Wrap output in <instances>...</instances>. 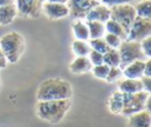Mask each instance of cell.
<instances>
[{
	"instance_id": "15",
	"label": "cell",
	"mask_w": 151,
	"mask_h": 127,
	"mask_svg": "<svg viewBox=\"0 0 151 127\" xmlns=\"http://www.w3.org/2000/svg\"><path fill=\"white\" fill-rule=\"evenodd\" d=\"M92 65L87 56H77L70 63V71L73 74H84L92 69Z\"/></svg>"
},
{
	"instance_id": "21",
	"label": "cell",
	"mask_w": 151,
	"mask_h": 127,
	"mask_svg": "<svg viewBox=\"0 0 151 127\" xmlns=\"http://www.w3.org/2000/svg\"><path fill=\"white\" fill-rule=\"evenodd\" d=\"M133 7L137 16L151 19V0H140L136 2Z\"/></svg>"
},
{
	"instance_id": "4",
	"label": "cell",
	"mask_w": 151,
	"mask_h": 127,
	"mask_svg": "<svg viewBox=\"0 0 151 127\" xmlns=\"http://www.w3.org/2000/svg\"><path fill=\"white\" fill-rule=\"evenodd\" d=\"M124 103L122 109V115L130 116L134 113L142 112L144 109L150 111V93L145 91H140L132 94H123Z\"/></svg>"
},
{
	"instance_id": "19",
	"label": "cell",
	"mask_w": 151,
	"mask_h": 127,
	"mask_svg": "<svg viewBox=\"0 0 151 127\" xmlns=\"http://www.w3.org/2000/svg\"><path fill=\"white\" fill-rule=\"evenodd\" d=\"M104 25H105V32H106V33L114 34V35L119 36L123 41L127 39V32H126V31H125L118 22H116L114 20L109 19Z\"/></svg>"
},
{
	"instance_id": "22",
	"label": "cell",
	"mask_w": 151,
	"mask_h": 127,
	"mask_svg": "<svg viewBox=\"0 0 151 127\" xmlns=\"http://www.w3.org/2000/svg\"><path fill=\"white\" fill-rule=\"evenodd\" d=\"M103 63L107 65L109 67H119L120 65V56L118 49L110 48L106 53L103 54Z\"/></svg>"
},
{
	"instance_id": "8",
	"label": "cell",
	"mask_w": 151,
	"mask_h": 127,
	"mask_svg": "<svg viewBox=\"0 0 151 127\" xmlns=\"http://www.w3.org/2000/svg\"><path fill=\"white\" fill-rule=\"evenodd\" d=\"M99 2L96 0H67L66 5L68 8V15L74 19H85L86 14Z\"/></svg>"
},
{
	"instance_id": "25",
	"label": "cell",
	"mask_w": 151,
	"mask_h": 127,
	"mask_svg": "<svg viewBox=\"0 0 151 127\" xmlns=\"http://www.w3.org/2000/svg\"><path fill=\"white\" fill-rule=\"evenodd\" d=\"M104 40L106 42V45L110 47V48H113V49H118V47L120 46L122 44V39L114 34H110V33H105L104 34Z\"/></svg>"
},
{
	"instance_id": "16",
	"label": "cell",
	"mask_w": 151,
	"mask_h": 127,
	"mask_svg": "<svg viewBox=\"0 0 151 127\" xmlns=\"http://www.w3.org/2000/svg\"><path fill=\"white\" fill-rule=\"evenodd\" d=\"M17 15H18V12L14 4L0 7V25L6 26L12 24Z\"/></svg>"
},
{
	"instance_id": "12",
	"label": "cell",
	"mask_w": 151,
	"mask_h": 127,
	"mask_svg": "<svg viewBox=\"0 0 151 127\" xmlns=\"http://www.w3.org/2000/svg\"><path fill=\"white\" fill-rule=\"evenodd\" d=\"M127 127H151L150 111H142L129 116Z\"/></svg>"
},
{
	"instance_id": "2",
	"label": "cell",
	"mask_w": 151,
	"mask_h": 127,
	"mask_svg": "<svg viewBox=\"0 0 151 127\" xmlns=\"http://www.w3.org/2000/svg\"><path fill=\"white\" fill-rule=\"evenodd\" d=\"M71 107V100H50V101H38L37 103V115L47 122L58 123L60 122Z\"/></svg>"
},
{
	"instance_id": "13",
	"label": "cell",
	"mask_w": 151,
	"mask_h": 127,
	"mask_svg": "<svg viewBox=\"0 0 151 127\" xmlns=\"http://www.w3.org/2000/svg\"><path fill=\"white\" fill-rule=\"evenodd\" d=\"M144 65H145V60H137V61L129 63L122 69L123 76L127 79H140L143 76Z\"/></svg>"
},
{
	"instance_id": "37",
	"label": "cell",
	"mask_w": 151,
	"mask_h": 127,
	"mask_svg": "<svg viewBox=\"0 0 151 127\" xmlns=\"http://www.w3.org/2000/svg\"><path fill=\"white\" fill-rule=\"evenodd\" d=\"M96 1H98V2H101V0H96Z\"/></svg>"
},
{
	"instance_id": "32",
	"label": "cell",
	"mask_w": 151,
	"mask_h": 127,
	"mask_svg": "<svg viewBox=\"0 0 151 127\" xmlns=\"http://www.w3.org/2000/svg\"><path fill=\"white\" fill-rule=\"evenodd\" d=\"M143 75H144V76H151V59H150V58L145 60Z\"/></svg>"
},
{
	"instance_id": "29",
	"label": "cell",
	"mask_w": 151,
	"mask_h": 127,
	"mask_svg": "<svg viewBox=\"0 0 151 127\" xmlns=\"http://www.w3.org/2000/svg\"><path fill=\"white\" fill-rule=\"evenodd\" d=\"M140 47L146 58L151 56V36H147L140 41Z\"/></svg>"
},
{
	"instance_id": "35",
	"label": "cell",
	"mask_w": 151,
	"mask_h": 127,
	"mask_svg": "<svg viewBox=\"0 0 151 127\" xmlns=\"http://www.w3.org/2000/svg\"><path fill=\"white\" fill-rule=\"evenodd\" d=\"M42 2H59V4H66L67 0H41Z\"/></svg>"
},
{
	"instance_id": "24",
	"label": "cell",
	"mask_w": 151,
	"mask_h": 127,
	"mask_svg": "<svg viewBox=\"0 0 151 127\" xmlns=\"http://www.w3.org/2000/svg\"><path fill=\"white\" fill-rule=\"evenodd\" d=\"M88 40H90V41H88V45H90V47H91L92 51H96V52H99V53L104 54V53H106V52L110 49V47L106 45L104 38L88 39Z\"/></svg>"
},
{
	"instance_id": "7",
	"label": "cell",
	"mask_w": 151,
	"mask_h": 127,
	"mask_svg": "<svg viewBox=\"0 0 151 127\" xmlns=\"http://www.w3.org/2000/svg\"><path fill=\"white\" fill-rule=\"evenodd\" d=\"M147 36H151V19L136 16L129 29L126 40L140 42Z\"/></svg>"
},
{
	"instance_id": "11",
	"label": "cell",
	"mask_w": 151,
	"mask_h": 127,
	"mask_svg": "<svg viewBox=\"0 0 151 127\" xmlns=\"http://www.w3.org/2000/svg\"><path fill=\"white\" fill-rule=\"evenodd\" d=\"M109 19H110V7L101 2L94 6L85 16V21H99L104 24Z\"/></svg>"
},
{
	"instance_id": "34",
	"label": "cell",
	"mask_w": 151,
	"mask_h": 127,
	"mask_svg": "<svg viewBox=\"0 0 151 127\" xmlns=\"http://www.w3.org/2000/svg\"><path fill=\"white\" fill-rule=\"evenodd\" d=\"M14 2H15V0H0V7L7 6V5H12Z\"/></svg>"
},
{
	"instance_id": "14",
	"label": "cell",
	"mask_w": 151,
	"mask_h": 127,
	"mask_svg": "<svg viewBox=\"0 0 151 127\" xmlns=\"http://www.w3.org/2000/svg\"><path fill=\"white\" fill-rule=\"evenodd\" d=\"M118 89L123 94H132L143 91L140 79H122L118 82Z\"/></svg>"
},
{
	"instance_id": "10",
	"label": "cell",
	"mask_w": 151,
	"mask_h": 127,
	"mask_svg": "<svg viewBox=\"0 0 151 127\" xmlns=\"http://www.w3.org/2000/svg\"><path fill=\"white\" fill-rule=\"evenodd\" d=\"M41 12L52 20L55 19H63L68 15V8L66 4H59V2H42Z\"/></svg>"
},
{
	"instance_id": "3",
	"label": "cell",
	"mask_w": 151,
	"mask_h": 127,
	"mask_svg": "<svg viewBox=\"0 0 151 127\" xmlns=\"http://www.w3.org/2000/svg\"><path fill=\"white\" fill-rule=\"evenodd\" d=\"M0 48L9 63H15L25 51V40L18 32H9L1 36Z\"/></svg>"
},
{
	"instance_id": "26",
	"label": "cell",
	"mask_w": 151,
	"mask_h": 127,
	"mask_svg": "<svg viewBox=\"0 0 151 127\" xmlns=\"http://www.w3.org/2000/svg\"><path fill=\"white\" fill-rule=\"evenodd\" d=\"M109 69L110 67L105 63H101V65H97V66H93L92 67V73L96 78L98 79H101V80H105L106 76H107V73H109Z\"/></svg>"
},
{
	"instance_id": "20",
	"label": "cell",
	"mask_w": 151,
	"mask_h": 127,
	"mask_svg": "<svg viewBox=\"0 0 151 127\" xmlns=\"http://www.w3.org/2000/svg\"><path fill=\"white\" fill-rule=\"evenodd\" d=\"M87 28H88V35L90 39H97V38H103L105 32V25L104 22L99 21H86Z\"/></svg>"
},
{
	"instance_id": "27",
	"label": "cell",
	"mask_w": 151,
	"mask_h": 127,
	"mask_svg": "<svg viewBox=\"0 0 151 127\" xmlns=\"http://www.w3.org/2000/svg\"><path fill=\"white\" fill-rule=\"evenodd\" d=\"M123 76V71L120 67H110L107 76H106V81L107 82H114L117 80H120V78Z\"/></svg>"
},
{
	"instance_id": "17",
	"label": "cell",
	"mask_w": 151,
	"mask_h": 127,
	"mask_svg": "<svg viewBox=\"0 0 151 127\" xmlns=\"http://www.w3.org/2000/svg\"><path fill=\"white\" fill-rule=\"evenodd\" d=\"M72 31H73V34H74L76 39H78V40L87 41V40L90 39L88 28H87L86 21H83L81 19L76 20V21L72 24Z\"/></svg>"
},
{
	"instance_id": "9",
	"label": "cell",
	"mask_w": 151,
	"mask_h": 127,
	"mask_svg": "<svg viewBox=\"0 0 151 127\" xmlns=\"http://www.w3.org/2000/svg\"><path fill=\"white\" fill-rule=\"evenodd\" d=\"M14 5L22 18H39L41 14V0H15Z\"/></svg>"
},
{
	"instance_id": "36",
	"label": "cell",
	"mask_w": 151,
	"mask_h": 127,
	"mask_svg": "<svg viewBox=\"0 0 151 127\" xmlns=\"http://www.w3.org/2000/svg\"><path fill=\"white\" fill-rule=\"evenodd\" d=\"M0 89H1V80H0Z\"/></svg>"
},
{
	"instance_id": "30",
	"label": "cell",
	"mask_w": 151,
	"mask_h": 127,
	"mask_svg": "<svg viewBox=\"0 0 151 127\" xmlns=\"http://www.w3.org/2000/svg\"><path fill=\"white\" fill-rule=\"evenodd\" d=\"M140 0H101V4L106 6H113V5H123V4H129L132 5L133 2H138Z\"/></svg>"
},
{
	"instance_id": "1",
	"label": "cell",
	"mask_w": 151,
	"mask_h": 127,
	"mask_svg": "<svg viewBox=\"0 0 151 127\" xmlns=\"http://www.w3.org/2000/svg\"><path fill=\"white\" fill-rule=\"evenodd\" d=\"M71 96H72L71 83L60 78H51L42 81L37 91L38 101L64 100V99H71Z\"/></svg>"
},
{
	"instance_id": "33",
	"label": "cell",
	"mask_w": 151,
	"mask_h": 127,
	"mask_svg": "<svg viewBox=\"0 0 151 127\" xmlns=\"http://www.w3.org/2000/svg\"><path fill=\"white\" fill-rule=\"evenodd\" d=\"M7 60H6V58H5V55H4V53H2V51H1V48H0V68H5L6 66H7Z\"/></svg>"
},
{
	"instance_id": "6",
	"label": "cell",
	"mask_w": 151,
	"mask_h": 127,
	"mask_svg": "<svg viewBox=\"0 0 151 127\" xmlns=\"http://www.w3.org/2000/svg\"><path fill=\"white\" fill-rule=\"evenodd\" d=\"M136 16L137 15L133 5L123 4V5L110 6V19L118 22L127 33Z\"/></svg>"
},
{
	"instance_id": "5",
	"label": "cell",
	"mask_w": 151,
	"mask_h": 127,
	"mask_svg": "<svg viewBox=\"0 0 151 127\" xmlns=\"http://www.w3.org/2000/svg\"><path fill=\"white\" fill-rule=\"evenodd\" d=\"M118 53H119V56H120L119 67L122 69L125 66H127L129 63L133 62V61L149 59L143 53L142 47H140V42H138V41H131V40L122 41L120 46L118 47Z\"/></svg>"
},
{
	"instance_id": "23",
	"label": "cell",
	"mask_w": 151,
	"mask_h": 127,
	"mask_svg": "<svg viewBox=\"0 0 151 127\" xmlns=\"http://www.w3.org/2000/svg\"><path fill=\"white\" fill-rule=\"evenodd\" d=\"M72 51L78 56H87L88 53H90V51H91V47H90V45H88L87 41L76 39L72 42Z\"/></svg>"
},
{
	"instance_id": "18",
	"label": "cell",
	"mask_w": 151,
	"mask_h": 127,
	"mask_svg": "<svg viewBox=\"0 0 151 127\" xmlns=\"http://www.w3.org/2000/svg\"><path fill=\"white\" fill-rule=\"evenodd\" d=\"M124 103V95L119 91L114 92L109 99V109L113 114H122Z\"/></svg>"
},
{
	"instance_id": "28",
	"label": "cell",
	"mask_w": 151,
	"mask_h": 127,
	"mask_svg": "<svg viewBox=\"0 0 151 127\" xmlns=\"http://www.w3.org/2000/svg\"><path fill=\"white\" fill-rule=\"evenodd\" d=\"M90 62L92 66H97V65H101L103 63V54L99 53V52H96V51H90L88 55H87Z\"/></svg>"
},
{
	"instance_id": "31",
	"label": "cell",
	"mask_w": 151,
	"mask_h": 127,
	"mask_svg": "<svg viewBox=\"0 0 151 127\" xmlns=\"http://www.w3.org/2000/svg\"><path fill=\"white\" fill-rule=\"evenodd\" d=\"M142 81V86H143V91L145 92H151V76H142L140 78Z\"/></svg>"
}]
</instances>
